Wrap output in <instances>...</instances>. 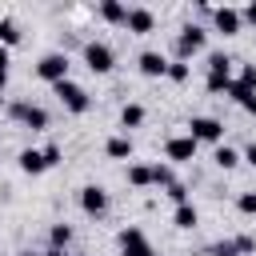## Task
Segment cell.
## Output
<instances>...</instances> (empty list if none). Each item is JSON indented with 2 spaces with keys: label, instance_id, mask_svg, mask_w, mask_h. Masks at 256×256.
Returning a JSON list of instances; mask_svg holds the SVG:
<instances>
[{
  "label": "cell",
  "instance_id": "6da1fadb",
  "mask_svg": "<svg viewBox=\"0 0 256 256\" xmlns=\"http://www.w3.org/2000/svg\"><path fill=\"white\" fill-rule=\"evenodd\" d=\"M52 92L60 96V104H64L72 116H80V112H88V108H92V96H88L76 80H60V84H52Z\"/></svg>",
  "mask_w": 256,
  "mask_h": 256
},
{
  "label": "cell",
  "instance_id": "7a4b0ae2",
  "mask_svg": "<svg viewBox=\"0 0 256 256\" xmlns=\"http://www.w3.org/2000/svg\"><path fill=\"white\" fill-rule=\"evenodd\" d=\"M188 136H192L196 144H200V140H204V144H220V140H224V124H220L216 116H192V120H188Z\"/></svg>",
  "mask_w": 256,
  "mask_h": 256
},
{
  "label": "cell",
  "instance_id": "3957f363",
  "mask_svg": "<svg viewBox=\"0 0 256 256\" xmlns=\"http://www.w3.org/2000/svg\"><path fill=\"white\" fill-rule=\"evenodd\" d=\"M84 64H88L92 72H100V76H104V72H112L116 52H112L104 40H88V44H84Z\"/></svg>",
  "mask_w": 256,
  "mask_h": 256
},
{
  "label": "cell",
  "instance_id": "277c9868",
  "mask_svg": "<svg viewBox=\"0 0 256 256\" xmlns=\"http://www.w3.org/2000/svg\"><path fill=\"white\" fill-rule=\"evenodd\" d=\"M36 76H40V80H48V84L68 80V56H64V52H48V56H40Z\"/></svg>",
  "mask_w": 256,
  "mask_h": 256
},
{
  "label": "cell",
  "instance_id": "5b68a950",
  "mask_svg": "<svg viewBox=\"0 0 256 256\" xmlns=\"http://www.w3.org/2000/svg\"><path fill=\"white\" fill-rule=\"evenodd\" d=\"M204 40H208V32H204L200 24H184V28H180V36H176V52H180V60L196 56V52L204 48Z\"/></svg>",
  "mask_w": 256,
  "mask_h": 256
},
{
  "label": "cell",
  "instance_id": "8992f818",
  "mask_svg": "<svg viewBox=\"0 0 256 256\" xmlns=\"http://www.w3.org/2000/svg\"><path fill=\"white\" fill-rule=\"evenodd\" d=\"M164 156H168L172 164H192V160H196V140H192V136H172V140L164 144Z\"/></svg>",
  "mask_w": 256,
  "mask_h": 256
},
{
  "label": "cell",
  "instance_id": "52a82bcc",
  "mask_svg": "<svg viewBox=\"0 0 256 256\" xmlns=\"http://www.w3.org/2000/svg\"><path fill=\"white\" fill-rule=\"evenodd\" d=\"M80 208H84L88 216H104V212H108V192H104L100 184H84V188H80Z\"/></svg>",
  "mask_w": 256,
  "mask_h": 256
},
{
  "label": "cell",
  "instance_id": "ba28073f",
  "mask_svg": "<svg viewBox=\"0 0 256 256\" xmlns=\"http://www.w3.org/2000/svg\"><path fill=\"white\" fill-rule=\"evenodd\" d=\"M212 24H216V32H224V36H236L240 28H244V16H240V8H212Z\"/></svg>",
  "mask_w": 256,
  "mask_h": 256
},
{
  "label": "cell",
  "instance_id": "9c48e42d",
  "mask_svg": "<svg viewBox=\"0 0 256 256\" xmlns=\"http://www.w3.org/2000/svg\"><path fill=\"white\" fill-rule=\"evenodd\" d=\"M136 68H140V76H148V80H156V76H168V56L164 52H140L136 56Z\"/></svg>",
  "mask_w": 256,
  "mask_h": 256
},
{
  "label": "cell",
  "instance_id": "30bf717a",
  "mask_svg": "<svg viewBox=\"0 0 256 256\" xmlns=\"http://www.w3.org/2000/svg\"><path fill=\"white\" fill-rule=\"evenodd\" d=\"M120 248H124V256H156L140 228H124V232H120Z\"/></svg>",
  "mask_w": 256,
  "mask_h": 256
},
{
  "label": "cell",
  "instance_id": "8fae6325",
  "mask_svg": "<svg viewBox=\"0 0 256 256\" xmlns=\"http://www.w3.org/2000/svg\"><path fill=\"white\" fill-rule=\"evenodd\" d=\"M132 36H148L152 28H156V16H152V8H128V24H124Z\"/></svg>",
  "mask_w": 256,
  "mask_h": 256
},
{
  "label": "cell",
  "instance_id": "7c38bea8",
  "mask_svg": "<svg viewBox=\"0 0 256 256\" xmlns=\"http://www.w3.org/2000/svg\"><path fill=\"white\" fill-rule=\"evenodd\" d=\"M48 164H44V152L40 148H24L20 152V172H28V176H40Z\"/></svg>",
  "mask_w": 256,
  "mask_h": 256
},
{
  "label": "cell",
  "instance_id": "4fadbf2b",
  "mask_svg": "<svg viewBox=\"0 0 256 256\" xmlns=\"http://www.w3.org/2000/svg\"><path fill=\"white\" fill-rule=\"evenodd\" d=\"M172 224H176V228H184V232L200 224V212L192 208V200H188V204H176V212H172Z\"/></svg>",
  "mask_w": 256,
  "mask_h": 256
},
{
  "label": "cell",
  "instance_id": "5bb4252c",
  "mask_svg": "<svg viewBox=\"0 0 256 256\" xmlns=\"http://www.w3.org/2000/svg\"><path fill=\"white\" fill-rule=\"evenodd\" d=\"M100 16H104L108 24H128V8H124L120 0H104V4H100Z\"/></svg>",
  "mask_w": 256,
  "mask_h": 256
},
{
  "label": "cell",
  "instance_id": "9a60e30c",
  "mask_svg": "<svg viewBox=\"0 0 256 256\" xmlns=\"http://www.w3.org/2000/svg\"><path fill=\"white\" fill-rule=\"evenodd\" d=\"M208 76H232V56L228 52H208Z\"/></svg>",
  "mask_w": 256,
  "mask_h": 256
},
{
  "label": "cell",
  "instance_id": "2e32d148",
  "mask_svg": "<svg viewBox=\"0 0 256 256\" xmlns=\"http://www.w3.org/2000/svg\"><path fill=\"white\" fill-rule=\"evenodd\" d=\"M104 152H108L112 160H132V140H128V136H112V140L104 144Z\"/></svg>",
  "mask_w": 256,
  "mask_h": 256
},
{
  "label": "cell",
  "instance_id": "e0dca14e",
  "mask_svg": "<svg viewBox=\"0 0 256 256\" xmlns=\"http://www.w3.org/2000/svg\"><path fill=\"white\" fill-rule=\"evenodd\" d=\"M212 160H216V168H224V172H232V168H236V164H240L244 156H240L236 148H228V144H216V156H212Z\"/></svg>",
  "mask_w": 256,
  "mask_h": 256
},
{
  "label": "cell",
  "instance_id": "ac0fdd59",
  "mask_svg": "<svg viewBox=\"0 0 256 256\" xmlns=\"http://www.w3.org/2000/svg\"><path fill=\"white\" fill-rule=\"evenodd\" d=\"M120 124H124V128H140V124H144V104H136V100L124 104V108H120Z\"/></svg>",
  "mask_w": 256,
  "mask_h": 256
},
{
  "label": "cell",
  "instance_id": "d6986e66",
  "mask_svg": "<svg viewBox=\"0 0 256 256\" xmlns=\"http://www.w3.org/2000/svg\"><path fill=\"white\" fill-rule=\"evenodd\" d=\"M24 128H32V132H44V128H48V112H44L40 104H28V112H24Z\"/></svg>",
  "mask_w": 256,
  "mask_h": 256
},
{
  "label": "cell",
  "instance_id": "ffe728a7",
  "mask_svg": "<svg viewBox=\"0 0 256 256\" xmlns=\"http://www.w3.org/2000/svg\"><path fill=\"white\" fill-rule=\"evenodd\" d=\"M128 184L132 188H148L152 184V168L148 164H128Z\"/></svg>",
  "mask_w": 256,
  "mask_h": 256
},
{
  "label": "cell",
  "instance_id": "44dd1931",
  "mask_svg": "<svg viewBox=\"0 0 256 256\" xmlns=\"http://www.w3.org/2000/svg\"><path fill=\"white\" fill-rule=\"evenodd\" d=\"M152 184H156V188H172V184H176L172 164H152Z\"/></svg>",
  "mask_w": 256,
  "mask_h": 256
},
{
  "label": "cell",
  "instance_id": "7402d4cb",
  "mask_svg": "<svg viewBox=\"0 0 256 256\" xmlns=\"http://www.w3.org/2000/svg\"><path fill=\"white\" fill-rule=\"evenodd\" d=\"M20 44V28L16 20H0V48H16Z\"/></svg>",
  "mask_w": 256,
  "mask_h": 256
},
{
  "label": "cell",
  "instance_id": "603a6c76",
  "mask_svg": "<svg viewBox=\"0 0 256 256\" xmlns=\"http://www.w3.org/2000/svg\"><path fill=\"white\" fill-rule=\"evenodd\" d=\"M188 72H192V68H188V60H168V80L184 84V80H188Z\"/></svg>",
  "mask_w": 256,
  "mask_h": 256
},
{
  "label": "cell",
  "instance_id": "cb8c5ba5",
  "mask_svg": "<svg viewBox=\"0 0 256 256\" xmlns=\"http://www.w3.org/2000/svg\"><path fill=\"white\" fill-rule=\"evenodd\" d=\"M68 240H72V228L68 224H52V248H68Z\"/></svg>",
  "mask_w": 256,
  "mask_h": 256
},
{
  "label": "cell",
  "instance_id": "d4e9b609",
  "mask_svg": "<svg viewBox=\"0 0 256 256\" xmlns=\"http://www.w3.org/2000/svg\"><path fill=\"white\" fill-rule=\"evenodd\" d=\"M228 244L236 248V256H252V252H256V240H252V236H236V240H228Z\"/></svg>",
  "mask_w": 256,
  "mask_h": 256
},
{
  "label": "cell",
  "instance_id": "484cf974",
  "mask_svg": "<svg viewBox=\"0 0 256 256\" xmlns=\"http://www.w3.org/2000/svg\"><path fill=\"white\" fill-rule=\"evenodd\" d=\"M236 208H240L244 216H256V192H240V196H236Z\"/></svg>",
  "mask_w": 256,
  "mask_h": 256
},
{
  "label": "cell",
  "instance_id": "4316f807",
  "mask_svg": "<svg viewBox=\"0 0 256 256\" xmlns=\"http://www.w3.org/2000/svg\"><path fill=\"white\" fill-rule=\"evenodd\" d=\"M240 84H244L248 92H256V64H244V68H240Z\"/></svg>",
  "mask_w": 256,
  "mask_h": 256
},
{
  "label": "cell",
  "instance_id": "83f0119b",
  "mask_svg": "<svg viewBox=\"0 0 256 256\" xmlns=\"http://www.w3.org/2000/svg\"><path fill=\"white\" fill-rule=\"evenodd\" d=\"M204 84H208V92H228V84H232V76H208Z\"/></svg>",
  "mask_w": 256,
  "mask_h": 256
},
{
  "label": "cell",
  "instance_id": "f1b7e54d",
  "mask_svg": "<svg viewBox=\"0 0 256 256\" xmlns=\"http://www.w3.org/2000/svg\"><path fill=\"white\" fill-rule=\"evenodd\" d=\"M40 152H44V164H48V168H56V164H60V156H64V152H60V144H48V148H40Z\"/></svg>",
  "mask_w": 256,
  "mask_h": 256
},
{
  "label": "cell",
  "instance_id": "f546056e",
  "mask_svg": "<svg viewBox=\"0 0 256 256\" xmlns=\"http://www.w3.org/2000/svg\"><path fill=\"white\" fill-rule=\"evenodd\" d=\"M164 192H168V200H176V204H188V188H184L180 180H176L172 188H164Z\"/></svg>",
  "mask_w": 256,
  "mask_h": 256
},
{
  "label": "cell",
  "instance_id": "4dcf8cb0",
  "mask_svg": "<svg viewBox=\"0 0 256 256\" xmlns=\"http://www.w3.org/2000/svg\"><path fill=\"white\" fill-rule=\"evenodd\" d=\"M24 112H28V100H12V104H8V116H12V120H24Z\"/></svg>",
  "mask_w": 256,
  "mask_h": 256
},
{
  "label": "cell",
  "instance_id": "1f68e13d",
  "mask_svg": "<svg viewBox=\"0 0 256 256\" xmlns=\"http://www.w3.org/2000/svg\"><path fill=\"white\" fill-rule=\"evenodd\" d=\"M240 16H244V24H252V28H256V4H248V8H240Z\"/></svg>",
  "mask_w": 256,
  "mask_h": 256
},
{
  "label": "cell",
  "instance_id": "d6a6232c",
  "mask_svg": "<svg viewBox=\"0 0 256 256\" xmlns=\"http://www.w3.org/2000/svg\"><path fill=\"white\" fill-rule=\"evenodd\" d=\"M240 108H244V112H248V116H256V92H252V96H248V100H244V104H240Z\"/></svg>",
  "mask_w": 256,
  "mask_h": 256
},
{
  "label": "cell",
  "instance_id": "836d02e7",
  "mask_svg": "<svg viewBox=\"0 0 256 256\" xmlns=\"http://www.w3.org/2000/svg\"><path fill=\"white\" fill-rule=\"evenodd\" d=\"M8 60H12V56H8V48H0V76H8Z\"/></svg>",
  "mask_w": 256,
  "mask_h": 256
},
{
  "label": "cell",
  "instance_id": "e575fe53",
  "mask_svg": "<svg viewBox=\"0 0 256 256\" xmlns=\"http://www.w3.org/2000/svg\"><path fill=\"white\" fill-rule=\"evenodd\" d=\"M244 160H248V164H252V168H256V140H252V144H248V148H244Z\"/></svg>",
  "mask_w": 256,
  "mask_h": 256
},
{
  "label": "cell",
  "instance_id": "d590c367",
  "mask_svg": "<svg viewBox=\"0 0 256 256\" xmlns=\"http://www.w3.org/2000/svg\"><path fill=\"white\" fill-rule=\"evenodd\" d=\"M212 256H236V248H232V244H216V252H212Z\"/></svg>",
  "mask_w": 256,
  "mask_h": 256
},
{
  "label": "cell",
  "instance_id": "8d00e7d4",
  "mask_svg": "<svg viewBox=\"0 0 256 256\" xmlns=\"http://www.w3.org/2000/svg\"><path fill=\"white\" fill-rule=\"evenodd\" d=\"M44 256H68V252H64V248H52V252H44Z\"/></svg>",
  "mask_w": 256,
  "mask_h": 256
},
{
  "label": "cell",
  "instance_id": "74e56055",
  "mask_svg": "<svg viewBox=\"0 0 256 256\" xmlns=\"http://www.w3.org/2000/svg\"><path fill=\"white\" fill-rule=\"evenodd\" d=\"M4 84H8V76H0V92H4Z\"/></svg>",
  "mask_w": 256,
  "mask_h": 256
},
{
  "label": "cell",
  "instance_id": "f35d334b",
  "mask_svg": "<svg viewBox=\"0 0 256 256\" xmlns=\"http://www.w3.org/2000/svg\"><path fill=\"white\" fill-rule=\"evenodd\" d=\"M20 256H36V252H20Z\"/></svg>",
  "mask_w": 256,
  "mask_h": 256
},
{
  "label": "cell",
  "instance_id": "ab89813d",
  "mask_svg": "<svg viewBox=\"0 0 256 256\" xmlns=\"http://www.w3.org/2000/svg\"><path fill=\"white\" fill-rule=\"evenodd\" d=\"M0 100H4V92H0Z\"/></svg>",
  "mask_w": 256,
  "mask_h": 256
}]
</instances>
